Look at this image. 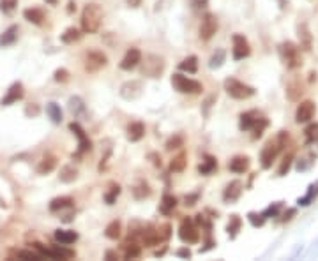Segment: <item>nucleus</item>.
Segmentation results:
<instances>
[{"mask_svg": "<svg viewBox=\"0 0 318 261\" xmlns=\"http://www.w3.org/2000/svg\"><path fill=\"white\" fill-rule=\"evenodd\" d=\"M103 22V9L101 6L94 4H87L82 11V30L85 34H96L101 27Z\"/></svg>", "mask_w": 318, "mask_h": 261, "instance_id": "f257e3e1", "label": "nucleus"}, {"mask_svg": "<svg viewBox=\"0 0 318 261\" xmlns=\"http://www.w3.org/2000/svg\"><path fill=\"white\" fill-rule=\"evenodd\" d=\"M141 74L147 76V78H161V74L165 72L167 69V62H165L163 57H159V55H145L141 57Z\"/></svg>", "mask_w": 318, "mask_h": 261, "instance_id": "f03ea898", "label": "nucleus"}, {"mask_svg": "<svg viewBox=\"0 0 318 261\" xmlns=\"http://www.w3.org/2000/svg\"><path fill=\"white\" fill-rule=\"evenodd\" d=\"M224 90L226 94L231 97V99H238V101H244V99H250V97L255 96V89L246 83H243L241 79L237 78H226L224 79Z\"/></svg>", "mask_w": 318, "mask_h": 261, "instance_id": "7ed1b4c3", "label": "nucleus"}, {"mask_svg": "<svg viewBox=\"0 0 318 261\" xmlns=\"http://www.w3.org/2000/svg\"><path fill=\"white\" fill-rule=\"evenodd\" d=\"M34 249L37 250V252H41L44 257H48V259H71V257L76 256V252L72 249H67V247H64V243H60V245H43V243L39 242H34L32 243Z\"/></svg>", "mask_w": 318, "mask_h": 261, "instance_id": "20e7f679", "label": "nucleus"}, {"mask_svg": "<svg viewBox=\"0 0 318 261\" xmlns=\"http://www.w3.org/2000/svg\"><path fill=\"white\" fill-rule=\"evenodd\" d=\"M172 86L181 94H200L203 90L202 83H198L196 79L188 78V76L184 74H179V72H175V74L172 76Z\"/></svg>", "mask_w": 318, "mask_h": 261, "instance_id": "39448f33", "label": "nucleus"}, {"mask_svg": "<svg viewBox=\"0 0 318 261\" xmlns=\"http://www.w3.org/2000/svg\"><path fill=\"white\" fill-rule=\"evenodd\" d=\"M279 57H281L283 64H285L288 69H295L300 65L299 48H297L293 43H290V41L279 44Z\"/></svg>", "mask_w": 318, "mask_h": 261, "instance_id": "423d86ee", "label": "nucleus"}, {"mask_svg": "<svg viewBox=\"0 0 318 261\" xmlns=\"http://www.w3.org/2000/svg\"><path fill=\"white\" fill-rule=\"evenodd\" d=\"M179 238H181L184 243H198L200 242V231L195 226V222H193V219H189V217L182 219L181 228H179Z\"/></svg>", "mask_w": 318, "mask_h": 261, "instance_id": "0eeeda50", "label": "nucleus"}, {"mask_svg": "<svg viewBox=\"0 0 318 261\" xmlns=\"http://www.w3.org/2000/svg\"><path fill=\"white\" fill-rule=\"evenodd\" d=\"M283 148V145L279 143V140L276 138V140H271L265 143L264 150H262L260 154V161H262V168L264 169H269L272 166V162L276 161V157H278L279 150Z\"/></svg>", "mask_w": 318, "mask_h": 261, "instance_id": "6e6552de", "label": "nucleus"}, {"mask_svg": "<svg viewBox=\"0 0 318 261\" xmlns=\"http://www.w3.org/2000/svg\"><path fill=\"white\" fill-rule=\"evenodd\" d=\"M217 27H219V23H217L216 15H212V13H207V15H203L202 23H200V29H198L200 39H202V41L212 39L214 34L217 32Z\"/></svg>", "mask_w": 318, "mask_h": 261, "instance_id": "1a4fd4ad", "label": "nucleus"}, {"mask_svg": "<svg viewBox=\"0 0 318 261\" xmlns=\"http://www.w3.org/2000/svg\"><path fill=\"white\" fill-rule=\"evenodd\" d=\"M143 94V83L140 79H131L120 86V97L126 101H136Z\"/></svg>", "mask_w": 318, "mask_h": 261, "instance_id": "9d476101", "label": "nucleus"}, {"mask_svg": "<svg viewBox=\"0 0 318 261\" xmlns=\"http://www.w3.org/2000/svg\"><path fill=\"white\" fill-rule=\"evenodd\" d=\"M108 57L103 51H89L85 57V71L87 72H98L99 69L106 67Z\"/></svg>", "mask_w": 318, "mask_h": 261, "instance_id": "9b49d317", "label": "nucleus"}, {"mask_svg": "<svg viewBox=\"0 0 318 261\" xmlns=\"http://www.w3.org/2000/svg\"><path fill=\"white\" fill-rule=\"evenodd\" d=\"M231 41H233V60H244L246 57H250L251 48L246 37L241 34H233Z\"/></svg>", "mask_w": 318, "mask_h": 261, "instance_id": "f8f14e48", "label": "nucleus"}, {"mask_svg": "<svg viewBox=\"0 0 318 261\" xmlns=\"http://www.w3.org/2000/svg\"><path fill=\"white\" fill-rule=\"evenodd\" d=\"M314 111H316V106H314L313 101L306 99L297 106L295 111V122L297 124H307L311 122V118L314 117Z\"/></svg>", "mask_w": 318, "mask_h": 261, "instance_id": "ddd939ff", "label": "nucleus"}, {"mask_svg": "<svg viewBox=\"0 0 318 261\" xmlns=\"http://www.w3.org/2000/svg\"><path fill=\"white\" fill-rule=\"evenodd\" d=\"M23 96H25V90H23V83H22V81H15V83H13V85L8 89L6 96L2 97L0 104H2V106H11V104L18 103V101H22V99H23Z\"/></svg>", "mask_w": 318, "mask_h": 261, "instance_id": "4468645a", "label": "nucleus"}, {"mask_svg": "<svg viewBox=\"0 0 318 261\" xmlns=\"http://www.w3.org/2000/svg\"><path fill=\"white\" fill-rule=\"evenodd\" d=\"M69 129H71L72 134H74V136L78 138V141H80L78 154H85V152L91 150V148H92V141L89 140V136L85 134L84 129H82V125H80L78 122H71V124H69Z\"/></svg>", "mask_w": 318, "mask_h": 261, "instance_id": "2eb2a0df", "label": "nucleus"}, {"mask_svg": "<svg viewBox=\"0 0 318 261\" xmlns=\"http://www.w3.org/2000/svg\"><path fill=\"white\" fill-rule=\"evenodd\" d=\"M141 51L138 50V48H129V50L126 51V55H124V58L120 60V69L122 71H131V69L138 67L141 62Z\"/></svg>", "mask_w": 318, "mask_h": 261, "instance_id": "dca6fc26", "label": "nucleus"}, {"mask_svg": "<svg viewBox=\"0 0 318 261\" xmlns=\"http://www.w3.org/2000/svg\"><path fill=\"white\" fill-rule=\"evenodd\" d=\"M140 235H141V240H143L145 247H154V245H159V243L163 242V240H161V235H159V229H155L154 226L141 228Z\"/></svg>", "mask_w": 318, "mask_h": 261, "instance_id": "f3484780", "label": "nucleus"}, {"mask_svg": "<svg viewBox=\"0 0 318 261\" xmlns=\"http://www.w3.org/2000/svg\"><path fill=\"white\" fill-rule=\"evenodd\" d=\"M241 194H243V182L241 180H233V182L228 184L223 193L224 203H233V201H237L241 198Z\"/></svg>", "mask_w": 318, "mask_h": 261, "instance_id": "a211bd4d", "label": "nucleus"}, {"mask_svg": "<svg viewBox=\"0 0 318 261\" xmlns=\"http://www.w3.org/2000/svg\"><path fill=\"white\" fill-rule=\"evenodd\" d=\"M250 157L248 155H235L233 159H230V162H228V169H230L231 173H237V175H241V173H246L248 169H250Z\"/></svg>", "mask_w": 318, "mask_h": 261, "instance_id": "6ab92c4d", "label": "nucleus"}, {"mask_svg": "<svg viewBox=\"0 0 318 261\" xmlns=\"http://www.w3.org/2000/svg\"><path fill=\"white\" fill-rule=\"evenodd\" d=\"M126 136H127V140H129L131 143H136V141H140L141 138L145 136V125L141 124V122H131V124L127 125V129H126Z\"/></svg>", "mask_w": 318, "mask_h": 261, "instance_id": "aec40b11", "label": "nucleus"}, {"mask_svg": "<svg viewBox=\"0 0 318 261\" xmlns=\"http://www.w3.org/2000/svg\"><path fill=\"white\" fill-rule=\"evenodd\" d=\"M69 111H71L74 118H84L87 115V106H85L84 99L78 96H72L69 99Z\"/></svg>", "mask_w": 318, "mask_h": 261, "instance_id": "412c9836", "label": "nucleus"}, {"mask_svg": "<svg viewBox=\"0 0 318 261\" xmlns=\"http://www.w3.org/2000/svg\"><path fill=\"white\" fill-rule=\"evenodd\" d=\"M18 32H20L18 25L8 27L4 30V34H0V48H8L11 44H15L16 39H18Z\"/></svg>", "mask_w": 318, "mask_h": 261, "instance_id": "4be33fe9", "label": "nucleus"}, {"mask_svg": "<svg viewBox=\"0 0 318 261\" xmlns=\"http://www.w3.org/2000/svg\"><path fill=\"white\" fill-rule=\"evenodd\" d=\"M55 240L58 243H64V245H71L78 240V233L72 231V229H57L55 231Z\"/></svg>", "mask_w": 318, "mask_h": 261, "instance_id": "5701e85b", "label": "nucleus"}, {"mask_svg": "<svg viewBox=\"0 0 318 261\" xmlns=\"http://www.w3.org/2000/svg\"><path fill=\"white\" fill-rule=\"evenodd\" d=\"M258 118H260L258 117V111H246V113H243L241 115V120H238V127H241V131H250Z\"/></svg>", "mask_w": 318, "mask_h": 261, "instance_id": "b1692460", "label": "nucleus"}, {"mask_svg": "<svg viewBox=\"0 0 318 261\" xmlns=\"http://www.w3.org/2000/svg\"><path fill=\"white\" fill-rule=\"evenodd\" d=\"M74 200L71 196H60V198H55V200L50 201V212H58V210H64V208H71Z\"/></svg>", "mask_w": 318, "mask_h": 261, "instance_id": "393cba45", "label": "nucleus"}, {"mask_svg": "<svg viewBox=\"0 0 318 261\" xmlns=\"http://www.w3.org/2000/svg\"><path fill=\"white\" fill-rule=\"evenodd\" d=\"M23 16H25L27 22L34 23V25H43L44 23V13L37 8H30L23 11Z\"/></svg>", "mask_w": 318, "mask_h": 261, "instance_id": "a878e982", "label": "nucleus"}, {"mask_svg": "<svg viewBox=\"0 0 318 261\" xmlns=\"http://www.w3.org/2000/svg\"><path fill=\"white\" fill-rule=\"evenodd\" d=\"M55 168H57V157H55V155H46V157L39 162V166H37V173H39V175H48V173H51Z\"/></svg>", "mask_w": 318, "mask_h": 261, "instance_id": "bb28decb", "label": "nucleus"}, {"mask_svg": "<svg viewBox=\"0 0 318 261\" xmlns=\"http://www.w3.org/2000/svg\"><path fill=\"white\" fill-rule=\"evenodd\" d=\"M241 228H243V219L238 217L237 214L230 215V221H228V226H226L228 236H230L231 240L237 238V235H238V231H241Z\"/></svg>", "mask_w": 318, "mask_h": 261, "instance_id": "cd10ccee", "label": "nucleus"}, {"mask_svg": "<svg viewBox=\"0 0 318 261\" xmlns=\"http://www.w3.org/2000/svg\"><path fill=\"white\" fill-rule=\"evenodd\" d=\"M203 159H205V161H203L202 164L198 166L200 175H210L212 171H216V169H217V161H216V157H212V155L205 154V155H203Z\"/></svg>", "mask_w": 318, "mask_h": 261, "instance_id": "c85d7f7f", "label": "nucleus"}, {"mask_svg": "<svg viewBox=\"0 0 318 261\" xmlns=\"http://www.w3.org/2000/svg\"><path fill=\"white\" fill-rule=\"evenodd\" d=\"M175 207H177V198L172 196V194H165L163 200H161V205H159V212L165 215H170Z\"/></svg>", "mask_w": 318, "mask_h": 261, "instance_id": "c756f323", "label": "nucleus"}, {"mask_svg": "<svg viewBox=\"0 0 318 261\" xmlns=\"http://www.w3.org/2000/svg\"><path fill=\"white\" fill-rule=\"evenodd\" d=\"M58 179H60V182H64V184L74 182V180L78 179V169L71 164L64 166V168L60 169V173H58Z\"/></svg>", "mask_w": 318, "mask_h": 261, "instance_id": "7c9ffc66", "label": "nucleus"}, {"mask_svg": "<svg viewBox=\"0 0 318 261\" xmlns=\"http://www.w3.org/2000/svg\"><path fill=\"white\" fill-rule=\"evenodd\" d=\"M186 164H188V155L184 152H181L179 155H175L170 162V169L174 173H182L186 169Z\"/></svg>", "mask_w": 318, "mask_h": 261, "instance_id": "2f4dec72", "label": "nucleus"}, {"mask_svg": "<svg viewBox=\"0 0 318 261\" xmlns=\"http://www.w3.org/2000/svg\"><path fill=\"white\" fill-rule=\"evenodd\" d=\"M179 69H181V71L195 74V72L198 71V58H196L195 55H189V57H186L184 60L179 64Z\"/></svg>", "mask_w": 318, "mask_h": 261, "instance_id": "473e14b6", "label": "nucleus"}, {"mask_svg": "<svg viewBox=\"0 0 318 261\" xmlns=\"http://www.w3.org/2000/svg\"><path fill=\"white\" fill-rule=\"evenodd\" d=\"M105 235L106 238L110 240H117L120 238V235H122V224H120V221H112L108 226H106L105 229Z\"/></svg>", "mask_w": 318, "mask_h": 261, "instance_id": "72a5a7b5", "label": "nucleus"}, {"mask_svg": "<svg viewBox=\"0 0 318 261\" xmlns=\"http://www.w3.org/2000/svg\"><path fill=\"white\" fill-rule=\"evenodd\" d=\"M82 39V32H80L76 27H69V29H65V32L60 36V41L65 44H71V43H76V41Z\"/></svg>", "mask_w": 318, "mask_h": 261, "instance_id": "f704fd0d", "label": "nucleus"}, {"mask_svg": "<svg viewBox=\"0 0 318 261\" xmlns=\"http://www.w3.org/2000/svg\"><path fill=\"white\" fill-rule=\"evenodd\" d=\"M133 194L136 200H145V198L150 196V186H148L145 180H140V182L133 187Z\"/></svg>", "mask_w": 318, "mask_h": 261, "instance_id": "c9c22d12", "label": "nucleus"}, {"mask_svg": "<svg viewBox=\"0 0 318 261\" xmlns=\"http://www.w3.org/2000/svg\"><path fill=\"white\" fill-rule=\"evenodd\" d=\"M46 115L53 124H60L62 122V110L57 103H48L46 104Z\"/></svg>", "mask_w": 318, "mask_h": 261, "instance_id": "e433bc0d", "label": "nucleus"}, {"mask_svg": "<svg viewBox=\"0 0 318 261\" xmlns=\"http://www.w3.org/2000/svg\"><path fill=\"white\" fill-rule=\"evenodd\" d=\"M16 257H20V259H25V261H41V259H46V257H44L41 252H37V250H29V249L18 250V252H16Z\"/></svg>", "mask_w": 318, "mask_h": 261, "instance_id": "4c0bfd02", "label": "nucleus"}, {"mask_svg": "<svg viewBox=\"0 0 318 261\" xmlns=\"http://www.w3.org/2000/svg\"><path fill=\"white\" fill-rule=\"evenodd\" d=\"M267 125H269V120L267 118H258L257 122H255V125L251 127V131H253V134H251V138L253 140H258V138H262V134H264V131L267 129Z\"/></svg>", "mask_w": 318, "mask_h": 261, "instance_id": "58836bf2", "label": "nucleus"}, {"mask_svg": "<svg viewBox=\"0 0 318 261\" xmlns=\"http://www.w3.org/2000/svg\"><path fill=\"white\" fill-rule=\"evenodd\" d=\"M224 60H226V51L224 50H216V53L210 57L209 60V67L210 69H219L221 65L224 64Z\"/></svg>", "mask_w": 318, "mask_h": 261, "instance_id": "ea45409f", "label": "nucleus"}, {"mask_svg": "<svg viewBox=\"0 0 318 261\" xmlns=\"http://www.w3.org/2000/svg\"><path fill=\"white\" fill-rule=\"evenodd\" d=\"M167 150L172 152V150H179V148L184 147V138H182V134H174V136L170 138V140L167 141Z\"/></svg>", "mask_w": 318, "mask_h": 261, "instance_id": "a19ab883", "label": "nucleus"}, {"mask_svg": "<svg viewBox=\"0 0 318 261\" xmlns=\"http://www.w3.org/2000/svg\"><path fill=\"white\" fill-rule=\"evenodd\" d=\"M141 254V247L136 245V243H126V252H124V257L126 259H136V257H140Z\"/></svg>", "mask_w": 318, "mask_h": 261, "instance_id": "79ce46f5", "label": "nucleus"}, {"mask_svg": "<svg viewBox=\"0 0 318 261\" xmlns=\"http://www.w3.org/2000/svg\"><path fill=\"white\" fill-rule=\"evenodd\" d=\"M119 194H120V186H119V184H112V186H110V191L105 194L106 205H113V203H115V200L119 198Z\"/></svg>", "mask_w": 318, "mask_h": 261, "instance_id": "37998d69", "label": "nucleus"}, {"mask_svg": "<svg viewBox=\"0 0 318 261\" xmlns=\"http://www.w3.org/2000/svg\"><path fill=\"white\" fill-rule=\"evenodd\" d=\"M286 94H288V97L292 101H297L300 94H302V86H300V83H297V81L290 83V85L286 86Z\"/></svg>", "mask_w": 318, "mask_h": 261, "instance_id": "c03bdc74", "label": "nucleus"}, {"mask_svg": "<svg viewBox=\"0 0 318 261\" xmlns=\"http://www.w3.org/2000/svg\"><path fill=\"white\" fill-rule=\"evenodd\" d=\"M18 8V0H0V11L4 15H11Z\"/></svg>", "mask_w": 318, "mask_h": 261, "instance_id": "a18cd8bd", "label": "nucleus"}, {"mask_svg": "<svg viewBox=\"0 0 318 261\" xmlns=\"http://www.w3.org/2000/svg\"><path fill=\"white\" fill-rule=\"evenodd\" d=\"M292 161H293V154H288L285 159H283L281 166H279V169H278V175L279 177H285L286 173L290 171V168H292Z\"/></svg>", "mask_w": 318, "mask_h": 261, "instance_id": "49530a36", "label": "nucleus"}, {"mask_svg": "<svg viewBox=\"0 0 318 261\" xmlns=\"http://www.w3.org/2000/svg\"><path fill=\"white\" fill-rule=\"evenodd\" d=\"M248 219H250V222L255 226V228H260V226L265 224V215L264 214H257V212H250L248 214Z\"/></svg>", "mask_w": 318, "mask_h": 261, "instance_id": "de8ad7c7", "label": "nucleus"}, {"mask_svg": "<svg viewBox=\"0 0 318 261\" xmlns=\"http://www.w3.org/2000/svg\"><path fill=\"white\" fill-rule=\"evenodd\" d=\"M53 79H55V81H58V83H65L69 79V71H67V69H64V67L57 69V71H55V74H53Z\"/></svg>", "mask_w": 318, "mask_h": 261, "instance_id": "09e8293b", "label": "nucleus"}, {"mask_svg": "<svg viewBox=\"0 0 318 261\" xmlns=\"http://www.w3.org/2000/svg\"><path fill=\"white\" fill-rule=\"evenodd\" d=\"M41 113V108L37 106V104H34V103H30V104H27V108H25V115L29 118H32V117H37V115Z\"/></svg>", "mask_w": 318, "mask_h": 261, "instance_id": "8fccbe9b", "label": "nucleus"}, {"mask_svg": "<svg viewBox=\"0 0 318 261\" xmlns=\"http://www.w3.org/2000/svg\"><path fill=\"white\" fill-rule=\"evenodd\" d=\"M299 36H302L304 39V50H309V32H307V29H306V25H302V27H299Z\"/></svg>", "mask_w": 318, "mask_h": 261, "instance_id": "3c124183", "label": "nucleus"}, {"mask_svg": "<svg viewBox=\"0 0 318 261\" xmlns=\"http://www.w3.org/2000/svg\"><path fill=\"white\" fill-rule=\"evenodd\" d=\"M316 133H318V125L316 124H313V125H309V127L306 129V134H307V141H311L314 136H316Z\"/></svg>", "mask_w": 318, "mask_h": 261, "instance_id": "603ef678", "label": "nucleus"}, {"mask_svg": "<svg viewBox=\"0 0 318 261\" xmlns=\"http://www.w3.org/2000/svg\"><path fill=\"white\" fill-rule=\"evenodd\" d=\"M172 228H170V224H165L163 228L159 229V235H161V240H168L170 238V235H172Z\"/></svg>", "mask_w": 318, "mask_h": 261, "instance_id": "864d4df0", "label": "nucleus"}, {"mask_svg": "<svg viewBox=\"0 0 318 261\" xmlns=\"http://www.w3.org/2000/svg\"><path fill=\"white\" fill-rule=\"evenodd\" d=\"M279 208H281V203H276L274 207H269L267 210L264 212V215H265V217H269V215H278Z\"/></svg>", "mask_w": 318, "mask_h": 261, "instance_id": "5fc2aeb1", "label": "nucleus"}, {"mask_svg": "<svg viewBox=\"0 0 318 261\" xmlns=\"http://www.w3.org/2000/svg\"><path fill=\"white\" fill-rule=\"evenodd\" d=\"M189 2H191L193 9H203L209 4V0H189Z\"/></svg>", "mask_w": 318, "mask_h": 261, "instance_id": "6e6d98bb", "label": "nucleus"}, {"mask_svg": "<svg viewBox=\"0 0 318 261\" xmlns=\"http://www.w3.org/2000/svg\"><path fill=\"white\" fill-rule=\"evenodd\" d=\"M184 201H186V207H193V205L198 201V194H189V196H186L184 198Z\"/></svg>", "mask_w": 318, "mask_h": 261, "instance_id": "4d7b16f0", "label": "nucleus"}, {"mask_svg": "<svg viewBox=\"0 0 318 261\" xmlns=\"http://www.w3.org/2000/svg\"><path fill=\"white\" fill-rule=\"evenodd\" d=\"M177 256L179 257H186V259H188V257H191V250H189L188 247H184V249H179Z\"/></svg>", "mask_w": 318, "mask_h": 261, "instance_id": "13d9d810", "label": "nucleus"}, {"mask_svg": "<svg viewBox=\"0 0 318 261\" xmlns=\"http://www.w3.org/2000/svg\"><path fill=\"white\" fill-rule=\"evenodd\" d=\"M148 159H152V162H154V166H157V168H161V155H157V154H148Z\"/></svg>", "mask_w": 318, "mask_h": 261, "instance_id": "bf43d9fd", "label": "nucleus"}, {"mask_svg": "<svg viewBox=\"0 0 318 261\" xmlns=\"http://www.w3.org/2000/svg\"><path fill=\"white\" fill-rule=\"evenodd\" d=\"M126 4L129 6V8L136 9V8H140V6H141V0H126Z\"/></svg>", "mask_w": 318, "mask_h": 261, "instance_id": "052dcab7", "label": "nucleus"}, {"mask_svg": "<svg viewBox=\"0 0 318 261\" xmlns=\"http://www.w3.org/2000/svg\"><path fill=\"white\" fill-rule=\"evenodd\" d=\"M293 215H295V210H293V208H290L288 212H285V217H283V221H290Z\"/></svg>", "mask_w": 318, "mask_h": 261, "instance_id": "680f3d73", "label": "nucleus"}, {"mask_svg": "<svg viewBox=\"0 0 318 261\" xmlns=\"http://www.w3.org/2000/svg\"><path fill=\"white\" fill-rule=\"evenodd\" d=\"M106 259H119V256H117L113 250H108V252H106Z\"/></svg>", "mask_w": 318, "mask_h": 261, "instance_id": "e2e57ef3", "label": "nucleus"}, {"mask_svg": "<svg viewBox=\"0 0 318 261\" xmlns=\"http://www.w3.org/2000/svg\"><path fill=\"white\" fill-rule=\"evenodd\" d=\"M74 11H76V4H74V2H72V0H71V2H69L67 13H74Z\"/></svg>", "mask_w": 318, "mask_h": 261, "instance_id": "0e129e2a", "label": "nucleus"}, {"mask_svg": "<svg viewBox=\"0 0 318 261\" xmlns=\"http://www.w3.org/2000/svg\"><path fill=\"white\" fill-rule=\"evenodd\" d=\"M57 2L58 0H46V4H50V6H57Z\"/></svg>", "mask_w": 318, "mask_h": 261, "instance_id": "69168bd1", "label": "nucleus"}]
</instances>
